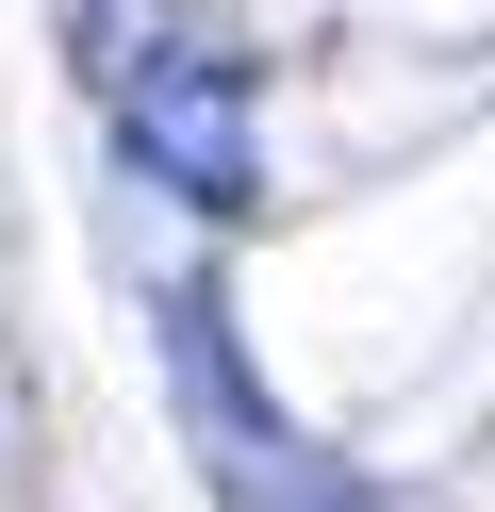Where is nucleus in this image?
Returning a JSON list of instances; mask_svg holds the SVG:
<instances>
[{
    "mask_svg": "<svg viewBox=\"0 0 495 512\" xmlns=\"http://www.w3.org/2000/svg\"><path fill=\"white\" fill-rule=\"evenodd\" d=\"M116 149H132V182H165V199H198V215L264 199V133H248V67H231V50H149V67L116 83Z\"/></svg>",
    "mask_w": 495,
    "mask_h": 512,
    "instance_id": "nucleus-2",
    "label": "nucleus"
},
{
    "mask_svg": "<svg viewBox=\"0 0 495 512\" xmlns=\"http://www.w3.org/2000/svg\"><path fill=\"white\" fill-rule=\"evenodd\" d=\"M165 380H182L198 479H215L231 512H363L347 479H330V446H297L281 413L248 397V364H231V314H215V281H182V298H165Z\"/></svg>",
    "mask_w": 495,
    "mask_h": 512,
    "instance_id": "nucleus-1",
    "label": "nucleus"
}]
</instances>
